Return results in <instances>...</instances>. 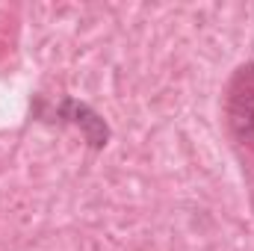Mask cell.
<instances>
[{"instance_id":"cell-1","label":"cell","mask_w":254,"mask_h":251,"mask_svg":"<svg viewBox=\"0 0 254 251\" xmlns=\"http://www.w3.org/2000/svg\"><path fill=\"white\" fill-rule=\"evenodd\" d=\"M231 127L243 145L254 148V86H246L231 101Z\"/></svg>"}]
</instances>
